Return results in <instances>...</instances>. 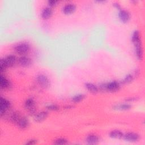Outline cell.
I'll return each instance as SVG.
<instances>
[{"instance_id": "5b68a950", "label": "cell", "mask_w": 145, "mask_h": 145, "mask_svg": "<svg viewBox=\"0 0 145 145\" xmlns=\"http://www.w3.org/2000/svg\"><path fill=\"white\" fill-rule=\"evenodd\" d=\"M10 102L7 101L5 98L1 97V102H0V110H1V114L2 115L5 113L6 110L8 109L10 106Z\"/></svg>"}, {"instance_id": "9c48e42d", "label": "cell", "mask_w": 145, "mask_h": 145, "mask_svg": "<svg viewBox=\"0 0 145 145\" xmlns=\"http://www.w3.org/2000/svg\"><path fill=\"white\" fill-rule=\"evenodd\" d=\"M19 63L24 67L28 66L31 64V60L29 58L26 56H22L18 59Z\"/></svg>"}, {"instance_id": "4fadbf2b", "label": "cell", "mask_w": 145, "mask_h": 145, "mask_svg": "<svg viewBox=\"0 0 145 145\" xmlns=\"http://www.w3.org/2000/svg\"><path fill=\"white\" fill-rule=\"evenodd\" d=\"M18 126L20 129H25L28 127L29 125L28 120L25 117H20L17 122Z\"/></svg>"}, {"instance_id": "52a82bcc", "label": "cell", "mask_w": 145, "mask_h": 145, "mask_svg": "<svg viewBox=\"0 0 145 145\" xmlns=\"http://www.w3.org/2000/svg\"><path fill=\"white\" fill-rule=\"evenodd\" d=\"M134 46H135V54L137 57L139 59H142L143 57V50H142V48L141 46L140 42L135 44Z\"/></svg>"}, {"instance_id": "2e32d148", "label": "cell", "mask_w": 145, "mask_h": 145, "mask_svg": "<svg viewBox=\"0 0 145 145\" xmlns=\"http://www.w3.org/2000/svg\"><path fill=\"white\" fill-rule=\"evenodd\" d=\"M109 135L111 138H115V139H120L123 137V133L121 131L117 130L112 131L110 133Z\"/></svg>"}, {"instance_id": "d4e9b609", "label": "cell", "mask_w": 145, "mask_h": 145, "mask_svg": "<svg viewBox=\"0 0 145 145\" xmlns=\"http://www.w3.org/2000/svg\"><path fill=\"white\" fill-rule=\"evenodd\" d=\"M58 2L57 1H54V0H51V1H48V4L50 6H54L56 5V3Z\"/></svg>"}, {"instance_id": "4316f807", "label": "cell", "mask_w": 145, "mask_h": 145, "mask_svg": "<svg viewBox=\"0 0 145 145\" xmlns=\"http://www.w3.org/2000/svg\"><path fill=\"white\" fill-rule=\"evenodd\" d=\"M113 5H114L117 8H118V9H120V8H121L120 5H119L118 3H113Z\"/></svg>"}, {"instance_id": "cb8c5ba5", "label": "cell", "mask_w": 145, "mask_h": 145, "mask_svg": "<svg viewBox=\"0 0 145 145\" xmlns=\"http://www.w3.org/2000/svg\"><path fill=\"white\" fill-rule=\"evenodd\" d=\"M47 109L50 110H57L59 109V107L55 104H51L47 106Z\"/></svg>"}, {"instance_id": "44dd1931", "label": "cell", "mask_w": 145, "mask_h": 145, "mask_svg": "<svg viewBox=\"0 0 145 145\" xmlns=\"http://www.w3.org/2000/svg\"><path fill=\"white\" fill-rule=\"evenodd\" d=\"M85 98V95L83 94H78L75 95L72 98V101L74 103H78L82 101Z\"/></svg>"}, {"instance_id": "5bb4252c", "label": "cell", "mask_w": 145, "mask_h": 145, "mask_svg": "<svg viewBox=\"0 0 145 145\" xmlns=\"http://www.w3.org/2000/svg\"><path fill=\"white\" fill-rule=\"evenodd\" d=\"M47 116H48V112L45 111L37 113V114H36L35 117V121L38 122H41L44 121L47 117Z\"/></svg>"}, {"instance_id": "d6986e66", "label": "cell", "mask_w": 145, "mask_h": 145, "mask_svg": "<svg viewBox=\"0 0 145 145\" xmlns=\"http://www.w3.org/2000/svg\"><path fill=\"white\" fill-rule=\"evenodd\" d=\"M131 40L134 43V44L140 42V34L138 31H135L132 35V37H131Z\"/></svg>"}, {"instance_id": "7c38bea8", "label": "cell", "mask_w": 145, "mask_h": 145, "mask_svg": "<svg viewBox=\"0 0 145 145\" xmlns=\"http://www.w3.org/2000/svg\"><path fill=\"white\" fill-rule=\"evenodd\" d=\"M76 7L73 4H67L63 8V11L65 14H70L75 11Z\"/></svg>"}, {"instance_id": "277c9868", "label": "cell", "mask_w": 145, "mask_h": 145, "mask_svg": "<svg viewBox=\"0 0 145 145\" xmlns=\"http://www.w3.org/2000/svg\"><path fill=\"white\" fill-rule=\"evenodd\" d=\"M123 138L125 140L128 142H137L139 139V136L137 133H128L123 135Z\"/></svg>"}, {"instance_id": "6da1fadb", "label": "cell", "mask_w": 145, "mask_h": 145, "mask_svg": "<svg viewBox=\"0 0 145 145\" xmlns=\"http://www.w3.org/2000/svg\"><path fill=\"white\" fill-rule=\"evenodd\" d=\"M120 87V84L116 81H113L106 84H104L100 86L103 89L109 91H116L119 89Z\"/></svg>"}, {"instance_id": "7a4b0ae2", "label": "cell", "mask_w": 145, "mask_h": 145, "mask_svg": "<svg viewBox=\"0 0 145 145\" xmlns=\"http://www.w3.org/2000/svg\"><path fill=\"white\" fill-rule=\"evenodd\" d=\"M37 81L39 85L44 88H46L50 85V81L48 77L44 74H40L37 76Z\"/></svg>"}, {"instance_id": "8fae6325", "label": "cell", "mask_w": 145, "mask_h": 145, "mask_svg": "<svg viewBox=\"0 0 145 145\" xmlns=\"http://www.w3.org/2000/svg\"><path fill=\"white\" fill-rule=\"evenodd\" d=\"M25 107L28 109L31 113H33L35 111V102L32 98H29L26 100L25 102Z\"/></svg>"}, {"instance_id": "484cf974", "label": "cell", "mask_w": 145, "mask_h": 145, "mask_svg": "<svg viewBox=\"0 0 145 145\" xmlns=\"http://www.w3.org/2000/svg\"><path fill=\"white\" fill-rule=\"evenodd\" d=\"M36 143H37V141L36 140L32 139V140H29L28 142H27L26 144H35Z\"/></svg>"}, {"instance_id": "603a6c76", "label": "cell", "mask_w": 145, "mask_h": 145, "mask_svg": "<svg viewBox=\"0 0 145 145\" xmlns=\"http://www.w3.org/2000/svg\"><path fill=\"white\" fill-rule=\"evenodd\" d=\"M133 79V76L131 74H128L125 76V78L123 79V83H128L131 82Z\"/></svg>"}, {"instance_id": "7402d4cb", "label": "cell", "mask_w": 145, "mask_h": 145, "mask_svg": "<svg viewBox=\"0 0 145 145\" xmlns=\"http://www.w3.org/2000/svg\"><path fill=\"white\" fill-rule=\"evenodd\" d=\"M67 143V140L65 139V138H59L56 139L54 142V144H57V145H62V144H65Z\"/></svg>"}, {"instance_id": "30bf717a", "label": "cell", "mask_w": 145, "mask_h": 145, "mask_svg": "<svg viewBox=\"0 0 145 145\" xmlns=\"http://www.w3.org/2000/svg\"><path fill=\"white\" fill-rule=\"evenodd\" d=\"M86 141L89 144H96L98 143L99 139L97 136L94 134H90L87 137Z\"/></svg>"}, {"instance_id": "ac0fdd59", "label": "cell", "mask_w": 145, "mask_h": 145, "mask_svg": "<svg viewBox=\"0 0 145 145\" xmlns=\"http://www.w3.org/2000/svg\"><path fill=\"white\" fill-rule=\"evenodd\" d=\"M86 88L92 93H96L98 91V88L96 86L91 83H87L86 84Z\"/></svg>"}, {"instance_id": "ba28073f", "label": "cell", "mask_w": 145, "mask_h": 145, "mask_svg": "<svg viewBox=\"0 0 145 145\" xmlns=\"http://www.w3.org/2000/svg\"><path fill=\"white\" fill-rule=\"evenodd\" d=\"M118 17L122 22H127L130 19V15L128 12L125 10H120L118 13Z\"/></svg>"}, {"instance_id": "9a60e30c", "label": "cell", "mask_w": 145, "mask_h": 145, "mask_svg": "<svg viewBox=\"0 0 145 145\" xmlns=\"http://www.w3.org/2000/svg\"><path fill=\"white\" fill-rule=\"evenodd\" d=\"M52 14V9L50 7L44 8L41 12V17L44 19H47L49 18Z\"/></svg>"}, {"instance_id": "8992f818", "label": "cell", "mask_w": 145, "mask_h": 145, "mask_svg": "<svg viewBox=\"0 0 145 145\" xmlns=\"http://www.w3.org/2000/svg\"><path fill=\"white\" fill-rule=\"evenodd\" d=\"M6 67L12 66L16 62V57L14 55H9L3 59Z\"/></svg>"}, {"instance_id": "ffe728a7", "label": "cell", "mask_w": 145, "mask_h": 145, "mask_svg": "<svg viewBox=\"0 0 145 145\" xmlns=\"http://www.w3.org/2000/svg\"><path fill=\"white\" fill-rule=\"evenodd\" d=\"M131 108V105L127 104H120L116 105L114 106V108L116 109L121 110H126L129 109Z\"/></svg>"}, {"instance_id": "3957f363", "label": "cell", "mask_w": 145, "mask_h": 145, "mask_svg": "<svg viewBox=\"0 0 145 145\" xmlns=\"http://www.w3.org/2000/svg\"><path fill=\"white\" fill-rule=\"evenodd\" d=\"M29 50V45L26 43H21L15 47V50L16 53L20 54L27 53Z\"/></svg>"}, {"instance_id": "e0dca14e", "label": "cell", "mask_w": 145, "mask_h": 145, "mask_svg": "<svg viewBox=\"0 0 145 145\" xmlns=\"http://www.w3.org/2000/svg\"><path fill=\"white\" fill-rule=\"evenodd\" d=\"M10 83L8 80L2 75L0 77V86L1 88H6L9 87Z\"/></svg>"}]
</instances>
